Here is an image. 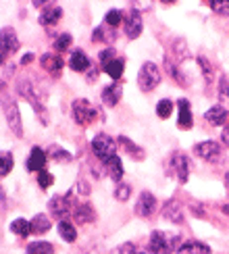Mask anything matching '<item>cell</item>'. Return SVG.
<instances>
[{
	"instance_id": "obj_1",
	"label": "cell",
	"mask_w": 229,
	"mask_h": 254,
	"mask_svg": "<svg viewBox=\"0 0 229 254\" xmlns=\"http://www.w3.org/2000/svg\"><path fill=\"white\" fill-rule=\"evenodd\" d=\"M177 238L175 234H165V231H154L150 236V250L154 254H173L177 252Z\"/></svg>"
},
{
	"instance_id": "obj_2",
	"label": "cell",
	"mask_w": 229,
	"mask_h": 254,
	"mask_svg": "<svg viewBox=\"0 0 229 254\" xmlns=\"http://www.w3.org/2000/svg\"><path fill=\"white\" fill-rule=\"evenodd\" d=\"M92 150H94V154H96V158L109 163L113 156H117V144H114L113 137L100 133L92 140Z\"/></svg>"
},
{
	"instance_id": "obj_3",
	"label": "cell",
	"mask_w": 229,
	"mask_h": 254,
	"mask_svg": "<svg viewBox=\"0 0 229 254\" xmlns=\"http://www.w3.org/2000/svg\"><path fill=\"white\" fill-rule=\"evenodd\" d=\"M19 92L31 102V107L36 109V113L42 117V121L46 123V121H48V117H46V107H44V104H40V100H38V98H44V94H42L31 81H25V79L19 81Z\"/></svg>"
},
{
	"instance_id": "obj_4",
	"label": "cell",
	"mask_w": 229,
	"mask_h": 254,
	"mask_svg": "<svg viewBox=\"0 0 229 254\" xmlns=\"http://www.w3.org/2000/svg\"><path fill=\"white\" fill-rule=\"evenodd\" d=\"M0 102H2V109H4V115H6V121L8 125L13 127V131L17 135H23V129H21V117H19V111H17V104L15 100L8 96V94L0 88Z\"/></svg>"
},
{
	"instance_id": "obj_5",
	"label": "cell",
	"mask_w": 229,
	"mask_h": 254,
	"mask_svg": "<svg viewBox=\"0 0 229 254\" xmlns=\"http://www.w3.org/2000/svg\"><path fill=\"white\" fill-rule=\"evenodd\" d=\"M138 83L144 92H150L161 83V71L154 63H144L140 67V75H138Z\"/></svg>"
},
{
	"instance_id": "obj_6",
	"label": "cell",
	"mask_w": 229,
	"mask_h": 254,
	"mask_svg": "<svg viewBox=\"0 0 229 254\" xmlns=\"http://www.w3.org/2000/svg\"><path fill=\"white\" fill-rule=\"evenodd\" d=\"M73 117H75L79 125H92L98 117V111L88 100L79 98V100H73Z\"/></svg>"
},
{
	"instance_id": "obj_7",
	"label": "cell",
	"mask_w": 229,
	"mask_h": 254,
	"mask_svg": "<svg viewBox=\"0 0 229 254\" xmlns=\"http://www.w3.org/2000/svg\"><path fill=\"white\" fill-rule=\"evenodd\" d=\"M75 200H73L71 194H65V196H57L50 200V210L52 215L58 217V219H65L69 215H73V210H75Z\"/></svg>"
},
{
	"instance_id": "obj_8",
	"label": "cell",
	"mask_w": 229,
	"mask_h": 254,
	"mask_svg": "<svg viewBox=\"0 0 229 254\" xmlns=\"http://www.w3.org/2000/svg\"><path fill=\"white\" fill-rule=\"evenodd\" d=\"M19 48V40H17V34L15 29L10 27H4L0 31V65L6 61L8 55H13V52Z\"/></svg>"
},
{
	"instance_id": "obj_9",
	"label": "cell",
	"mask_w": 229,
	"mask_h": 254,
	"mask_svg": "<svg viewBox=\"0 0 229 254\" xmlns=\"http://www.w3.org/2000/svg\"><path fill=\"white\" fill-rule=\"evenodd\" d=\"M171 167H173L175 177L179 179L181 184H185L187 177H190V161H187V156L183 152H175L171 156Z\"/></svg>"
},
{
	"instance_id": "obj_10",
	"label": "cell",
	"mask_w": 229,
	"mask_h": 254,
	"mask_svg": "<svg viewBox=\"0 0 229 254\" xmlns=\"http://www.w3.org/2000/svg\"><path fill=\"white\" fill-rule=\"evenodd\" d=\"M194 152L204 158V161H211V163H217L219 158H221V146H219L217 142L213 140H208V142H200L196 148H194Z\"/></svg>"
},
{
	"instance_id": "obj_11",
	"label": "cell",
	"mask_w": 229,
	"mask_h": 254,
	"mask_svg": "<svg viewBox=\"0 0 229 254\" xmlns=\"http://www.w3.org/2000/svg\"><path fill=\"white\" fill-rule=\"evenodd\" d=\"M144 29V23H142V15L138 8H133L127 13V17H125V34H127V38L135 40Z\"/></svg>"
},
{
	"instance_id": "obj_12",
	"label": "cell",
	"mask_w": 229,
	"mask_h": 254,
	"mask_svg": "<svg viewBox=\"0 0 229 254\" xmlns=\"http://www.w3.org/2000/svg\"><path fill=\"white\" fill-rule=\"evenodd\" d=\"M156 210V198L150 192H142L138 198V204H135V213L140 217H150Z\"/></svg>"
},
{
	"instance_id": "obj_13",
	"label": "cell",
	"mask_w": 229,
	"mask_h": 254,
	"mask_svg": "<svg viewBox=\"0 0 229 254\" xmlns=\"http://www.w3.org/2000/svg\"><path fill=\"white\" fill-rule=\"evenodd\" d=\"M44 165H46V154H44V150L42 148H31V154H29V158L25 161V167H27V171H42L44 169Z\"/></svg>"
},
{
	"instance_id": "obj_14",
	"label": "cell",
	"mask_w": 229,
	"mask_h": 254,
	"mask_svg": "<svg viewBox=\"0 0 229 254\" xmlns=\"http://www.w3.org/2000/svg\"><path fill=\"white\" fill-rule=\"evenodd\" d=\"M163 215H165V219H169L171 223H183V210H181L179 204L175 202V200H169V202H165Z\"/></svg>"
},
{
	"instance_id": "obj_15",
	"label": "cell",
	"mask_w": 229,
	"mask_h": 254,
	"mask_svg": "<svg viewBox=\"0 0 229 254\" xmlns=\"http://www.w3.org/2000/svg\"><path fill=\"white\" fill-rule=\"evenodd\" d=\"M177 254H211V248L202 242H183L177 248Z\"/></svg>"
},
{
	"instance_id": "obj_16",
	"label": "cell",
	"mask_w": 229,
	"mask_h": 254,
	"mask_svg": "<svg viewBox=\"0 0 229 254\" xmlns=\"http://www.w3.org/2000/svg\"><path fill=\"white\" fill-rule=\"evenodd\" d=\"M119 98H121L119 83H113V86H107L102 90V100H104V104H109V107H114V104L119 102Z\"/></svg>"
},
{
	"instance_id": "obj_17",
	"label": "cell",
	"mask_w": 229,
	"mask_h": 254,
	"mask_svg": "<svg viewBox=\"0 0 229 254\" xmlns=\"http://www.w3.org/2000/svg\"><path fill=\"white\" fill-rule=\"evenodd\" d=\"M42 67L46 71H50L52 75H58L60 69H62V59L57 55H44L42 57Z\"/></svg>"
},
{
	"instance_id": "obj_18",
	"label": "cell",
	"mask_w": 229,
	"mask_h": 254,
	"mask_svg": "<svg viewBox=\"0 0 229 254\" xmlns=\"http://www.w3.org/2000/svg\"><path fill=\"white\" fill-rule=\"evenodd\" d=\"M123 69H125V63L121 59H113L109 63H104V71H107V75L111 79H114V81L123 75Z\"/></svg>"
},
{
	"instance_id": "obj_19",
	"label": "cell",
	"mask_w": 229,
	"mask_h": 254,
	"mask_svg": "<svg viewBox=\"0 0 229 254\" xmlns=\"http://www.w3.org/2000/svg\"><path fill=\"white\" fill-rule=\"evenodd\" d=\"M69 67L73 69V71H86L88 67H90V61H88V57L83 55L81 50H75L71 55V59H69Z\"/></svg>"
},
{
	"instance_id": "obj_20",
	"label": "cell",
	"mask_w": 229,
	"mask_h": 254,
	"mask_svg": "<svg viewBox=\"0 0 229 254\" xmlns=\"http://www.w3.org/2000/svg\"><path fill=\"white\" fill-rule=\"evenodd\" d=\"M206 121H211L213 125H223L227 121V111L223 107H213V109H208L206 111Z\"/></svg>"
},
{
	"instance_id": "obj_21",
	"label": "cell",
	"mask_w": 229,
	"mask_h": 254,
	"mask_svg": "<svg viewBox=\"0 0 229 254\" xmlns=\"http://www.w3.org/2000/svg\"><path fill=\"white\" fill-rule=\"evenodd\" d=\"M10 231H13V234H17V236H21V238H25V236H29L34 229H31V221L15 219L13 223H10Z\"/></svg>"
},
{
	"instance_id": "obj_22",
	"label": "cell",
	"mask_w": 229,
	"mask_h": 254,
	"mask_svg": "<svg viewBox=\"0 0 229 254\" xmlns=\"http://www.w3.org/2000/svg\"><path fill=\"white\" fill-rule=\"evenodd\" d=\"M192 125V113H190V102L187 100H179V127L187 129Z\"/></svg>"
},
{
	"instance_id": "obj_23",
	"label": "cell",
	"mask_w": 229,
	"mask_h": 254,
	"mask_svg": "<svg viewBox=\"0 0 229 254\" xmlns=\"http://www.w3.org/2000/svg\"><path fill=\"white\" fill-rule=\"evenodd\" d=\"M73 217H75L77 223H88V221H94V210H92V206L83 204L73 210Z\"/></svg>"
},
{
	"instance_id": "obj_24",
	"label": "cell",
	"mask_w": 229,
	"mask_h": 254,
	"mask_svg": "<svg viewBox=\"0 0 229 254\" xmlns=\"http://www.w3.org/2000/svg\"><path fill=\"white\" fill-rule=\"evenodd\" d=\"M58 234H60V238L62 240H67V242H75V238H77V229L73 227L69 221H60L58 223Z\"/></svg>"
},
{
	"instance_id": "obj_25",
	"label": "cell",
	"mask_w": 229,
	"mask_h": 254,
	"mask_svg": "<svg viewBox=\"0 0 229 254\" xmlns=\"http://www.w3.org/2000/svg\"><path fill=\"white\" fill-rule=\"evenodd\" d=\"M60 15H62V10L60 8H50V10H44V13L40 15V23L42 25H55L57 21L60 19Z\"/></svg>"
},
{
	"instance_id": "obj_26",
	"label": "cell",
	"mask_w": 229,
	"mask_h": 254,
	"mask_svg": "<svg viewBox=\"0 0 229 254\" xmlns=\"http://www.w3.org/2000/svg\"><path fill=\"white\" fill-rule=\"evenodd\" d=\"M25 254H55V248L48 242H34V244L27 246Z\"/></svg>"
},
{
	"instance_id": "obj_27",
	"label": "cell",
	"mask_w": 229,
	"mask_h": 254,
	"mask_svg": "<svg viewBox=\"0 0 229 254\" xmlns=\"http://www.w3.org/2000/svg\"><path fill=\"white\" fill-rule=\"evenodd\" d=\"M107 165H109L111 177L114 179V182H121V177H123V163H121V158L119 156H113Z\"/></svg>"
},
{
	"instance_id": "obj_28",
	"label": "cell",
	"mask_w": 229,
	"mask_h": 254,
	"mask_svg": "<svg viewBox=\"0 0 229 254\" xmlns=\"http://www.w3.org/2000/svg\"><path fill=\"white\" fill-rule=\"evenodd\" d=\"M31 229H34L36 234H46V231L50 229V221H48V217L38 215L34 221H31Z\"/></svg>"
},
{
	"instance_id": "obj_29",
	"label": "cell",
	"mask_w": 229,
	"mask_h": 254,
	"mask_svg": "<svg viewBox=\"0 0 229 254\" xmlns=\"http://www.w3.org/2000/svg\"><path fill=\"white\" fill-rule=\"evenodd\" d=\"M13 169V154L10 152H0V177H4Z\"/></svg>"
},
{
	"instance_id": "obj_30",
	"label": "cell",
	"mask_w": 229,
	"mask_h": 254,
	"mask_svg": "<svg viewBox=\"0 0 229 254\" xmlns=\"http://www.w3.org/2000/svg\"><path fill=\"white\" fill-rule=\"evenodd\" d=\"M119 142L123 144V148H125V152H129V154H133L135 158H142V156H144V152L140 150V148H138V146H135V144H133L131 140H127V137H125V135H121V137H119Z\"/></svg>"
},
{
	"instance_id": "obj_31",
	"label": "cell",
	"mask_w": 229,
	"mask_h": 254,
	"mask_svg": "<svg viewBox=\"0 0 229 254\" xmlns=\"http://www.w3.org/2000/svg\"><path fill=\"white\" fill-rule=\"evenodd\" d=\"M173 111V102L171 100H161L159 104H156V115H159L161 119H167Z\"/></svg>"
},
{
	"instance_id": "obj_32",
	"label": "cell",
	"mask_w": 229,
	"mask_h": 254,
	"mask_svg": "<svg viewBox=\"0 0 229 254\" xmlns=\"http://www.w3.org/2000/svg\"><path fill=\"white\" fill-rule=\"evenodd\" d=\"M211 8L219 15H229V0H208Z\"/></svg>"
},
{
	"instance_id": "obj_33",
	"label": "cell",
	"mask_w": 229,
	"mask_h": 254,
	"mask_svg": "<svg viewBox=\"0 0 229 254\" xmlns=\"http://www.w3.org/2000/svg\"><path fill=\"white\" fill-rule=\"evenodd\" d=\"M121 10L119 8H111L109 13H107V17H104V21H107V23L111 25V27H117L119 23H121Z\"/></svg>"
},
{
	"instance_id": "obj_34",
	"label": "cell",
	"mask_w": 229,
	"mask_h": 254,
	"mask_svg": "<svg viewBox=\"0 0 229 254\" xmlns=\"http://www.w3.org/2000/svg\"><path fill=\"white\" fill-rule=\"evenodd\" d=\"M52 182H55V179H52V175L48 171H44V169L38 171V184H40V188H50Z\"/></svg>"
},
{
	"instance_id": "obj_35",
	"label": "cell",
	"mask_w": 229,
	"mask_h": 254,
	"mask_svg": "<svg viewBox=\"0 0 229 254\" xmlns=\"http://www.w3.org/2000/svg\"><path fill=\"white\" fill-rule=\"evenodd\" d=\"M129 196H131V188H129V186H125V184H121L117 190H114V198L121 200V202H123V200H127Z\"/></svg>"
},
{
	"instance_id": "obj_36",
	"label": "cell",
	"mask_w": 229,
	"mask_h": 254,
	"mask_svg": "<svg viewBox=\"0 0 229 254\" xmlns=\"http://www.w3.org/2000/svg\"><path fill=\"white\" fill-rule=\"evenodd\" d=\"M69 44H71V36H69V34H62L60 38H57L55 48L62 52V50H67V48H69Z\"/></svg>"
},
{
	"instance_id": "obj_37",
	"label": "cell",
	"mask_w": 229,
	"mask_h": 254,
	"mask_svg": "<svg viewBox=\"0 0 229 254\" xmlns=\"http://www.w3.org/2000/svg\"><path fill=\"white\" fill-rule=\"evenodd\" d=\"M219 94H221L223 100H229V77H221V81H219Z\"/></svg>"
},
{
	"instance_id": "obj_38",
	"label": "cell",
	"mask_w": 229,
	"mask_h": 254,
	"mask_svg": "<svg viewBox=\"0 0 229 254\" xmlns=\"http://www.w3.org/2000/svg\"><path fill=\"white\" fill-rule=\"evenodd\" d=\"M113 59H114V50H113V48H107V50L100 52V61H102V63H109V61H113Z\"/></svg>"
},
{
	"instance_id": "obj_39",
	"label": "cell",
	"mask_w": 229,
	"mask_h": 254,
	"mask_svg": "<svg viewBox=\"0 0 229 254\" xmlns=\"http://www.w3.org/2000/svg\"><path fill=\"white\" fill-rule=\"evenodd\" d=\"M119 254H135V246L133 244H123L121 250H119Z\"/></svg>"
},
{
	"instance_id": "obj_40",
	"label": "cell",
	"mask_w": 229,
	"mask_h": 254,
	"mask_svg": "<svg viewBox=\"0 0 229 254\" xmlns=\"http://www.w3.org/2000/svg\"><path fill=\"white\" fill-rule=\"evenodd\" d=\"M221 137H223V142L229 146V127H225V129H223V133H221Z\"/></svg>"
},
{
	"instance_id": "obj_41",
	"label": "cell",
	"mask_w": 229,
	"mask_h": 254,
	"mask_svg": "<svg viewBox=\"0 0 229 254\" xmlns=\"http://www.w3.org/2000/svg\"><path fill=\"white\" fill-rule=\"evenodd\" d=\"M135 254H154L150 248H144V250H138V248H135Z\"/></svg>"
},
{
	"instance_id": "obj_42",
	"label": "cell",
	"mask_w": 229,
	"mask_h": 254,
	"mask_svg": "<svg viewBox=\"0 0 229 254\" xmlns=\"http://www.w3.org/2000/svg\"><path fill=\"white\" fill-rule=\"evenodd\" d=\"M31 59H34V55H25L21 63H23V65H27V63H31Z\"/></svg>"
},
{
	"instance_id": "obj_43",
	"label": "cell",
	"mask_w": 229,
	"mask_h": 254,
	"mask_svg": "<svg viewBox=\"0 0 229 254\" xmlns=\"http://www.w3.org/2000/svg\"><path fill=\"white\" fill-rule=\"evenodd\" d=\"M161 2H165V4H171V2H175V0H161Z\"/></svg>"
},
{
	"instance_id": "obj_44",
	"label": "cell",
	"mask_w": 229,
	"mask_h": 254,
	"mask_svg": "<svg viewBox=\"0 0 229 254\" xmlns=\"http://www.w3.org/2000/svg\"><path fill=\"white\" fill-rule=\"evenodd\" d=\"M223 213H229V204H227V206H223Z\"/></svg>"
},
{
	"instance_id": "obj_45",
	"label": "cell",
	"mask_w": 229,
	"mask_h": 254,
	"mask_svg": "<svg viewBox=\"0 0 229 254\" xmlns=\"http://www.w3.org/2000/svg\"><path fill=\"white\" fill-rule=\"evenodd\" d=\"M42 2H46V0H36V4H42Z\"/></svg>"
},
{
	"instance_id": "obj_46",
	"label": "cell",
	"mask_w": 229,
	"mask_h": 254,
	"mask_svg": "<svg viewBox=\"0 0 229 254\" xmlns=\"http://www.w3.org/2000/svg\"><path fill=\"white\" fill-rule=\"evenodd\" d=\"M225 182H227V188H229V173H227V179H225Z\"/></svg>"
}]
</instances>
